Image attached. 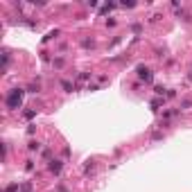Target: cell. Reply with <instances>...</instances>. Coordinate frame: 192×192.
Returning <instances> with one entry per match:
<instances>
[{
  "mask_svg": "<svg viewBox=\"0 0 192 192\" xmlns=\"http://www.w3.org/2000/svg\"><path fill=\"white\" fill-rule=\"evenodd\" d=\"M23 97H25V91L23 88H12V91L7 93V106L9 109H21Z\"/></svg>",
  "mask_w": 192,
  "mask_h": 192,
  "instance_id": "6da1fadb",
  "label": "cell"
},
{
  "mask_svg": "<svg viewBox=\"0 0 192 192\" xmlns=\"http://www.w3.org/2000/svg\"><path fill=\"white\" fill-rule=\"evenodd\" d=\"M136 72H138V77H140L142 81H147V84H151V81H154V72L147 68V66H142V63H140L138 68H136Z\"/></svg>",
  "mask_w": 192,
  "mask_h": 192,
  "instance_id": "7a4b0ae2",
  "label": "cell"
},
{
  "mask_svg": "<svg viewBox=\"0 0 192 192\" xmlns=\"http://www.w3.org/2000/svg\"><path fill=\"white\" fill-rule=\"evenodd\" d=\"M47 167H50V172H52V174H59V172H61V167H63V160H57V158H52Z\"/></svg>",
  "mask_w": 192,
  "mask_h": 192,
  "instance_id": "3957f363",
  "label": "cell"
},
{
  "mask_svg": "<svg viewBox=\"0 0 192 192\" xmlns=\"http://www.w3.org/2000/svg\"><path fill=\"white\" fill-rule=\"evenodd\" d=\"M61 86H63V91H66V93H72V91H75V86H72L68 79H63V81H61Z\"/></svg>",
  "mask_w": 192,
  "mask_h": 192,
  "instance_id": "277c9868",
  "label": "cell"
},
{
  "mask_svg": "<svg viewBox=\"0 0 192 192\" xmlns=\"http://www.w3.org/2000/svg\"><path fill=\"white\" fill-rule=\"evenodd\" d=\"M88 79H91V72H79V75H77V81H81V84L88 81Z\"/></svg>",
  "mask_w": 192,
  "mask_h": 192,
  "instance_id": "5b68a950",
  "label": "cell"
},
{
  "mask_svg": "<svg viewBox=\"0 0 192 192\" xmlns=\"http://www.w3.org/2000/svg\"><path fill=\"white\" fill-rule=\"evenodd\" d=\"M5 192H21V185H18V183H12V185L5 188Z\"/></svg>",
  "mask_w": 192,
  "mask_h": 192,
  "instance_id": "8992f818",
  "label": "cell"
},
{
  "mask_svg": "<svg viewBox=\"0 0 192 192\" xmlns=\"http://www.w3.org/2000/svg\"><path fill=\"white\" fill-rule=\"evenodd\" d=\"M27 149H30V151H38V149H41V145H38L36 140H32L30 145H27Z\"/></svg>",
  "mask_w": 192,
  "mask_h": 192,
  "instance_id": "52a82bcc",
  "label": "cell"
},
{
  "mask_svg": "<svg viewBox=\"0 0 192 192\" xmlns=\"http://www.w3.org/2000/svg\"><path fill=\"white\" fill-rule=\"evenodd\" d=\"M160 104H163V97H156V100H151V109L156 111V109L160 106Z\"/></svg>",
  "mask_w": 192,
  "mask_h": 192,
  "instance_id": "ba28073f",
  "label": "cell"
},
{
  "mask_svg": "<svg viewBox=\"0 0 192 192\" xmlns=\"http://www.w3.org/2000/svg\"><path fill=\"white\" fill-rule=\"evenodd\" d=\"M7 66H9V52L5 50V54H2V68L7 70Z\"/></svg>",
  "mask_w": 192,
  "mask_h": 192,
  "instance_id": "9c48e42d",
  "label": "cell"
},
{
  "mask_svg": "<svg viewBox=\"0 0 192 192\" xmlns=\"http://www.w3.org/2000/svg\"><path fill=\"white\" fill-rule=\"evenodd\" d=\"M21 192H32V183H27V181L21 183Z\"/></svg>",
  "mask_w": 192,
  "mask_h": 192,
  "instance_id": "30bf717a",
  "label": "cell"
},
{
  "mask_svg": "<svg viewBox=\"0 0 192 192\" xmlns=\"http://www.w3.org/2000/svg\"><path fill=\"white\" fill-rule=\"evenodd\" d=\"M190 106H192V97H188V100L181 102V109H190Z\"/></svg>",
  "mask_w": 192,
  "mask_h": 192,
  "instance_id": "8fae6325",
  "label": "cell"
},
{
  "mask_svg": "<svg viewBox=\"0 0 192 192\" xmlns=\"http://www.w3.org/2000/svg\"><path fill=\"white\" fill-rule=\"evenodd\" d=\"M154 93H156L158 97H163V95H165V88H163V86H156V88H154Z\"/></svg>",
  "mask_w": 192,
  "mask_h": 192,
  "instance_id": "7c38bea8",
  "label": "cell"
},
{
  "mask_svg": "<svg viewBox=\"0 0 192 192\" xmlns=\"http://www.w3.org/2000/svg\"><path fill=\"white\" fill-rule=\"evenodd\" d=\"M23 115H25V118H27V120H32V118H34V115H36V111H34V109H30V111H25Z\"/></svg>",
  "mask_w": 192,
  "mask_h": 192,
  "instance_id": "4fadbf2b",
  "label": "cell"
},
{
  "mask_svg": "<svg viewBox=\"0 0 192 192\" xmlns=\"http://www.w3.org/2000/svg\"><path fill=\"white\" fill-rule=\"evenodd\" d=\"M81 45H84V47H93V45H95V41H91V38H84Z\"/></svg>",
  "mask_w": 192,
  "mask_h": 192,
  "instance_id": "5bb4252c",
  "label": "cell"
},
{
  "mask_svg": "<svg viewBox=\"0 0 192 192\" xmlns=\"http://www.w3.org/2000/svg\"><path fill=\"white\" fill-rule=\"evenodd\" d=\"M115 5H104L102 9H100V14H106V12H111V9H113Z\"/></svg>",
  "mask_w": 192,
  "mask_h": 192,
  "instance_id": "9a60e30c",
  "label": "cell"
},
{
  "mask_svg": "<svg viewBox=\"0 0 192 192\" xmlns=\"http://www.w3.org/2000/svg\"><path fill=\"white\" fill-rule=\"evenodd\" d=\"M52 63H54V68H61V66H63V59H54Z\"/></svg>",
  "mask_w": 192,
  "mask_h": 192,
  "instance_id": "2e32d148",
  "label": "cell"
},
{
  "mask_svg": "<svg viewBox=\"0 0 192 192\" xmlns=\"http://www.w3.org/2000/svg\"><path fill=\"white\" fill-rule=\"evenodd\" d=\"M25 170H27V172H32V170H34V163H32V160H27V165H25Z\"/></svg>",
  "mask_w": 192,
  "mask_h": 192,
  "instance_id": "e0dca14e",
  "label": "cell"
}]
</instances>
